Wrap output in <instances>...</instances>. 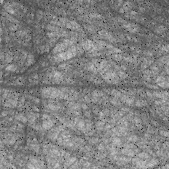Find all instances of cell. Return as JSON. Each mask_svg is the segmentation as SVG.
<instances>
[{
  "mask_svg": "<svg viewBox=\"0 0 169 169\" xmlns=\"http://www.w3.org/2000/svg\"><path fill=\"white\" fill-rule=\"evenodd\" d=\"M44 94V95L46 97H51L53 98L55 97H57L58 94V91L56 89L53 88H47L43 91Z\"/></svg>",
  "mask_w": 169,
  "mask_h": 169,
  "instance_id": "cell-1",
  "label": "cell"
},
{
  "mask_svg": "<svg viewBox=\"0 0 169 169\" xmlns=\"http://www.w3.org/2000/svg\"><path fill=\"white\" fill-rule=\"evenodd\" d=\"M75 54V49L73 50V49H71L68 52H65V53H61L59 55V56L60 58H62V60L64 59H68V58H72L73 56H74Z\"/></svg>",
  "mask_w": 169,
  "mask_h": 169,
  "instance_id": "cell-2",
  "label": "cell"
}]
</instances>
